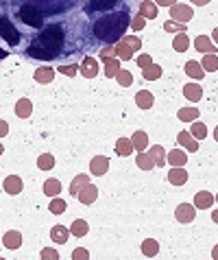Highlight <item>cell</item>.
<instances>
[{
    "mask_svg": "<svg viewBox=\"0 0 218 260\" xmlns=\"http://www.w3.org/2000/svg\"><path fill=\"white\" fill-rule=\"evenodd\" d=\"M126 27H131V16L126 11H113L109 16H103L94 22V35L107 44H116L125 37Z\"/></svg>",
    "mask_w": 218,
    "mask_h": 260,
    "instance_id": "1",
    "label": "cell"
},
{
    "mask_svg": "<svg viewBox=\"0 0 218 260\" xmlns=\"http://www.w3.org/2000/svg\"><path fill=\"white\" fill-rule=\"evenodd\" d=\"M63 42H65V35H63V29L59 27V24H48V27L42 29V33H39V40L35 42V44L39 46V49H44L46 53H50L52 57H59V53L63 50Z\"/></svg>",
    "mask_w": 218,
    "mask_h": 260,
    "instance_id": "2",
    "label": "cell"
},
{
    "mask_svg": "<svg viewBox=\"0 0 218 260\" xmlns=\"http://www.w3.org/2000/svg\"><path fill=\"white\" fill-rule=\"evenodd\" d=\"M17 18H20L22 22H24L26 27H31V29H44L42 11H39L37 7H33V5H22L20 9H17Z\"/></svg>",
    "mask_w": 218,
    "mask_h": 260,
    "instance_id": "3",
    "label": "cell"
},
{
    "mask_svg": "<svg viewBox=\"0 0 218 260\" xmlns=\"http://www.w3.org/2000/svg\"><path fill=\"white\" fill-rule=\"evenodd\" d=\"M0 37H2L9 46L20 44V31L13 27V22L9 18H0Z\"/></svg>",
    "mask_w": 218,
    "mask_h": 260,
    "instance_id": "4",
    "label": "cell"
},
{
    "mask_svg": "<svg viewBox=\"0 0 218 260\" xmlns=\"http://www.w3.org/2000/svg\"><path fill=\"white\" fill-rule=\"evenodd\" d=\"M192 7L190 5H177L174 2L172 7H170V20H174V22H183L187 24V20H192Z\"/></svg>",
    "mask_w": 218,
    "mask_h": 260,
    "instance_id": "5",
    "label": "cell"
},
{
    "mask_svg": "<svg viewBox=\"0 0 218 260\" xmlns=\"http://www.w3.org/2000/svg\"><path fill=\"white\" fill-rule=\"evenodd\" d=\"M174 216H177L179 223H192L196 216V208L190 206V203H179L177 210H174Z\"/></svg>",
    "mask_w": 218,
    "mask_h": 260,
    "instance_id": "6",
    "label": "cell"
},
{
    "mask_svg": "<svg viewBox=\"0 0 218 260\" xmlns=\"http://www.w3.org/2000/svg\"><path fill=\"white\" fill-rule=\"evenodd\" d=\"M78 201L83 203V206H90V203H94L96 199H98V188H96L94 184H85L81 190H78Z\"/></svg>",
    "mask_w": 218,
    "mask_h": 260,
    "instance_id": "7",
    "label": "cell"
},
{
    "mask_svg": "<svg viewBox=\"0 0 218 260\" xmlns=\"http://www.w3.org/2000/svg\"><path fill=\"white\" fill-rule=\"evenodd\" d=\"M90 168H92V175H96V177L105 175V173L109 171V158H105V155H96V158H92Z\"/></svg>",
    "mask_w": 218,
    "mask_h": 260,
    "instance_id": "8",
    "label": "cell"
},
{
    "mask_svg": "<svg viewBox=\"0 0 218 260\" xmlns=\"http://www.w3.org/2000/svg\"><path fill=\"white\" fill-rule=\"evenodd\" d=\"M22 188H24V184H22V177H17V175L4 177V193H7V195H20Z\"/></svg>",
    "mask_w": 218,
    "mask_h": 260,
    "instance_id": "9",
    "label": "cell"
},
{
    "mask_svg": "<svg viewBox=\"0 0 218 260\" xmlns=\"http://www.w3.org/2000/svg\"><path fill=\"white\" fill-rule=\"evenodd\" d=\"M214 206V195L207 193V190H201V193L194 195V208L199 210H209Z\"/></svg>",
    "mask_w": 218,
    "mask_h": 260,
    "instance_id": "10",
    "label": "cell"
},
{
    "mask_svg": "<svg viewBox=\"0 0 218 260\" xmlns=\"http://www.w3.org/2000/svg\"><path fill=\"white\" fill-rule=\"evenodd\" d=\"M2 245L7 247V249H17V247H22V234L17 232V229H9V232H4Z\"/></svg>",
    "mask_w": 218,
    "mask_h": 260,
    "instance_id": "11",
    "label": "cell"
},
{
    "mask_svg": "<svg viewBox=\"0 0 218 260\" xmlns=\"http://www.w3.org/2000/svg\"><path fill=\"white\" fill-rule=\"evenodd\" d=\"M183 97H186L187 101L196 103V101L203 98V88H201L199 83H186L183 85Z\"/></svg>",
    "mask_w": 218,
    "mask_h": 260,
    "instance_id": "12",
    "label": "cell"
},
{
    "mask_svg": "<svg viewBox=\"0 0 218 260\" xmlns=\"http://www.w3.org/2000/svg\"><path fill=\"white\" fill-rule=\"evenodd\" d=\"M78 70H81V75H83V77H87V79H94V77L98 75V64H96V59L85 57Z\"/></svg>",
    "mask_w": 218,
    "mask_h": 260,
    "instance_id": "13",
    "label": "cell"
},
{
    "mask_svg": "<svg viewBox=\"0 0 218 260\" xmlns=\"http://www.w3.org/2000/svg\"><path fill=\"white\" fill-rule=\"evenodd\" d=\"M153 103H155V98H153V94L148 92V90H140V92L135 94V105H138L140 110H151Z\"/></svg>",
    "mask_w": 218,
    "mask_h": 260,
    "instance_id": "14",
    "label": "cell"
},
{
    "mask_svg": "<svg viewBox=\"0 0 218 260\" xmlns=\"http://www.w3.org/2000/svg\"><path fill=\"white\" fill-rule=\"evenodd\" d=\"M168 181L172 186H183L187 181V173L183 171V166H172V171L168 173Z\"/></svg>",
    "mask_w": 218,
    "mask_h": 260,
    "instance_id": "15",
    "label": "cell"
},
{
    "mask_svg": "<svg viewBox=\"0 0 218 260\" xmlns=\"http://www.w3.org/2000/svg\"><path fill=\"white\" fill-rule=\"evenodd\" d=\"M120 0H90L87 5V11H109L118 5Z\"/></svg>",
    "mask_w": 218,
    "mask_h": 260,
    "instance_id": "16",
    "label": "cell"
},
{
    "mask_svg": "<svg viewBox=\"0 0 218 260\" xmlns=\"http://www.w3.org/2000/svg\"><path fill=\"white\" fill-rule=\"evenodd\" d=\"M194 46H196V50H199V53H205V55H207V53H216V44H214L207 35H199V37H196Z\"/></svg>",
    "mask_w": 218,
    "mask_h": 260,
    "instance_id": "17",
    "label": "cell"
},
{
    "mask_svg": "<svg viewBox=\"0 0 218 260\" xmlns=\"http://www.w3.org/2000/svg\"><path fill=\"white\" fill-rule=\"evenodd\" d=\"M166 162H170L172 166H186L187 155L183 153L181 149H172V151H168V153H166Z\"/></svg>",
    "mask_w": 218,
    "mask_h": 260,
    "instance_id": "18",
    "label": "cell"
},
{
    "mask_svg": "<svg viewBox=\"0 0 218 260\" xmlns=\"http://www.w3.org/2000/svg\"><path fill=\"white\" fill-rule=\"evenodd\" d=\"M177 142H179L181 146H186L187 151H199V142H196V138H192L190 131H179Z\"/></svg>",
    "mask_w": 218,
    "mask_h": 260,
    "instance_id": "19",
    "label": "cell"
},
{
    "mask_svg": "<svg viewBox=\"0 0 218 260\" xmlns=\"http://www.w3.org/2000/svg\"><path fill=\"white\" fill-rule=\"evenodd\" d=\"M116 153L120 155V158H126V155L133 153V142H131V138H118Z\"/></svg>",
    "mask_w": 218,
    "mask_h": 260,
    "instance_id": "20",
    "label": "cell"
},
{
    "mask_svg": "<svg viewBox=\"0 0 218 260\" xmlns=\"http://www.w3.org/2000/svg\"><path fill=\"white\" fill-rule=\"evenodd\" d=\"M186 75L192 77V79H196V81H201L205 77V70L199 62H187L186 64Z\"/></svg>",
    "mask_w": 218,
    "mask_h": 260,
    "instance_id": "21",
    "label": "cell"
},
{
    "mask_svg": "<svg viewBox=\"0 0 218 260\" xmlns=\"http://www.w3.org/2000/svg\"><path fill=\"white\" fill-rule=\"evenodd\" d=\"M16 114L20 116V118H29V116L33 114V103H31L29 98H20V101L16 103Z\"/></svg>",
    "mask_w": 218,
    "mask_h": 260,
    "instance_id": "22",
    "label": "cell"
},
{
    "mask_svg": "<svg viewBox=\"0 0 218 260\" xmlns=\"http://www.w3.org/2000/svg\"><path fill=\"white\" fill-rule=\"evenodd\" d=\"M148 155L153 158L155 166H164V164H166V151H164V146H161V145L151 146V149H148Z\"/></svg>",
    "mask_w": 218,
    "mask_h": 260,
    "instance_id": "23",
    "label": "cell"
},
{
    "mask_svg": "<svg viewBox=\"0 0 218 260\" xmlns=\"http://www.w3.org/2000/svg\"><path fill=\"white\" fill-rule=\"evenodd\" d=\"M68 236H70V229L63 228V225H55V228L50 229V238L55 243H59V245H63V243L68 241Z\"/></svg>",
    "mask_w": 218,
    "mask_h": 260,
    "instance_id": "24",
    "label": "cell"
},
{
    "mask_svg": "<svg viewBox=\"0 0 218 260\" xmlns=\"http://www.w3.org/2000/svg\"><path fill=\"white\" fill-rule=\"evenodd\" d=\"M140 14L146 20H155L157 18V5L151 2V0H144V2H140Z\"/></svg>",
    "mask_w": 218,
    "mask_h": 260,
    "instance_id": "25",
    "label": "cell"
},
{
    "mask_svg": "<svg viewBox=\"0 0 218 260\" xmlns=\"http://www.w3.org/2000/svg\"><path fill=\"white\" fill-rule=\"evenodd\" d=\"M55 72L57 70H52V68H37L33 77L37 83H50V81L55 79Z\"/></svg>",
    "mask_w": 218,
    "mask_h": 260,
    "instance_id": "26",
    "label": "cell"
},
{
    "mask_svg": "<svg viewBox=\"0 0 218 260\" xmlns=\"http://www.w3.org/2000/svg\"><path fill=\"white\" fill-rule=\"evenodd\" d=\"M131 142H133V149L138 151H144L148 146V136H146V131H135L133 136H131Z\"/></svg>",
    "mask_w": 218,
    "mask_h": 260,
    "instance_id": "27",
    "label": "cell"
},
{
    "mask_svg": "<svg viewBox=\"0 0 218 260\" xmlns=\"http://www.w3.org/2000/svg\"><path fill=\"white\" fill-rule=\"evenodd\" d=\"M179 120H183V123H194V120H199V107H181V110H179Z\"/></svg>",
    "mask_w": 218,
    "mask_h": 260,
    "instance_id": "28",
    "label": "cell"
},
{
    "mask_svg": "<svg viewBox=\"0 0 218 260\" xmlns=\"http://www.w3.org/2000/svg\"><path fill=\"white\" fill-rule=\"evenodd\" d=\"M201 66H203L205 72H216L218 70V55L216 53H207L203 57V62H201Z\"/></svg>",
    "mask_w": 218,
    "mask_h": 260,
    "instance_id": "29",
    "label": "cell"
},
{
    "mask_svg": "<svg viewBox=\"0 0 218 260\" xmlns=\"http://www.w3.org/2000/svg\"><path fill=\"white\" fill-rule=\"evenodd\" d=\"M187 46H190V40H187L186 33H177V35L172 37V49L177 50V53H186Z\"/></svg>",
    "mask_w": 218,
    "mask_h": 260,
    "instance_id": "30",
    "label": "cell"
},
{
    "mask_svg": "<svg viewBox=\"0 0 218 260\" xmlns=\"http://www.w3.org/2000/svg\"><path fill=\"white\" fill-rule=\"evenodd\" d=\"M61 193V181L59 179H46L44 181V195H48V197H57V195Z\"/></svg>",
    "mask_w": 218,
    "mask_h": 260,
    "instance_id": "31",
    "label": "cell"
},
{
    "mask_svg": "<svg viewBox=\"0 0 218 260\" xmlns=\"http://www.w3.org/2000/svg\"><path fill=\"white\" fill-rule=\"evenodd\" d=\"M87 229H90V225H87V221H83V219L72 221V225H70V234H74V236H78V238L85 236Z\"/></svg>",
    "mask_w": 218,
    "mask_h": 260,
    "instance_id": "32",
    "label": "cell"
},
{
    "mask_svg": "<svg viewBox=\"0 0 218 260\" xmlns=\"http://www.w3.org/2000/svg\"><path fill=\"white\" fill-rule=\"evenodd\" d=\"M135 164H138L142 171H151V168H155V162H153V158L148 153H144V151H140L138 158H135Z\"/></svg>",
    "mask_w": 218,
    "mask_h": 260,
    "instance_id": "33",
    "label": "cell"
},
{
    "mask_svg": "<svg viewBox=\"0 0 218 260\" xmlns=\"http://www.w3.org/2000/svg\"><path fill=\"white\" fill-rule=\"evenodd\" d=\"M133 53H135V50L131 49V46L126 44V42H122V40H120V42H116V55H118L120 59H126V62H129V59L133 57Z\"/></svg>",
    "mask_w": 218,
    "mask_h": 260,
    "instance_id": "34",
    "label": "cell"
},
{
    "mask_svg": "<svg viewBox=\"0 0 218 260\" xmlns=\"http://www.w3.org/2000/svg\"><path fill=\"white\" fill-rule=\"evenodd\" d=\"M157 251H159V243L155 241V238H146V241L142 243V254L144 256H157Z\"/></svg>",
    "mask_w": 218,
    "mask_h": 260,
    "instance_id": "35",
    "label": "cell"
},
{
    "mask_svg": "<svg viewBox=\"0 0 218 260\" xmlns=\"http://www.w3.org/2000/svg\"><path fill=\"white\" fill-rule=\"evenodd\" d=\"M161 72H164V70H161V66H157V64H151L148 68H144L142 77H144L146 81H157V79L161 77Z\"/></svg>",
    "mask_w": 218,
    "mask_h": 260,
    "instance_id": "36",
    "label": "cell"
},
{
    "mask_svg": "<svg viewBox=\"0 0 218 260\" xmlns=\"http://www.w3.org/2000/svg\"><path fill=\"white\" fill-rule=\"evenodd\" d=\"M118 70H120V62H118L116 57H111V59H107V62H105V77H107V79L116 77Z\"/></svg>",
    "mask_w": 218,
    "mask_h": 260,
    "instance_id": "37",
    "label": "cell"
},
{
    "mask_svg": "<svg viewBox=\"0 0 218 260\" xmlns=\"http://www.w3.org/2000/svg\"><path fill=\"white\" fill-rule=\"evenodd\" d=\"M190 133H192V138H196V140H203V138L207 136V127H205L203 123H199V120H194V123L190 125Z\"/></svg>",
    "mask_w": 218,
    "mask_h": 260,
    "instance_id": "38",
    "label": "cell"
},
{
    "mask_svg": "<svg viewBox=\"0 0 218 260\" xmlns=\"http://www.w3.org/2000/svg\"><path fill=\"white\" fill-rule=\"evenodd\" d=\"M85 184H90V177L87 175H77L72 179V184H70V195H78V190H81Z\"/></svg>",
    "mask_w": 218,
    "mask_h": 260,
    "instance_id": "39",
    "label": "cell"
},
{
    "mask_svg": "<svg viewBox=\"0 0 218 260\" xmlns=\"http://www.w3.org/2000/svg\"><path fill=\"white\" fill-rule=\"evenodd\" d=\"M37 166H39V171H50V168L55 166V158H52L50 153H42L37 158Z\"/></svg>",
    "mask_w": 218,
    "mask_h": 260,
    "instance_id": "40",
    "label": "cell"
},
{
    "mask_svg": "<svg viewBox=\"0 0 218 260\" xmlns=\"http://www.w3.org/2000/svg\"><path fill=\"white\" fill-rule=\"evenodd\" d=\"M164 31H166V33H186V31H187V24L174 22V20H168V22H164Z\"/></svg>",
    "mask_w": 218,
    "mask_h": 260,
    "instance_id": "41",
    "label": "cell"
},
{
    "mask_svg": "<svg viewBox=\"0 0 218 260\" xmlns=\"http://www.w3.org/2000/svg\"><path fill=\"white\" fill-rule=\"evenodd\" d=\"M65 201L63 199H59V197H52V201H50V206H48V210L52 212V214H63L65 212Z\"/></svg>",
    "mask_w": 218,
    "mask_h": 260,
    "instance_id": "42",
    "label": "cell"
},
{
    "mask_svg": "<svg viewBox=\"0 0 218 260\" xmlns=\"http://www.w3.org/2000/svg\"><path fill=\"white\" fill-rule=\"evenodd\" d=\"M116 79H118V83L122 85V88H129L131 83H133V75H131L129 70H118V75H116Z\"/></svg>",
    "mask_w": 218,
    "mask_h": 260,
    "instance_id": "43",
    "label": "cell"
},
{
    "mask_svg": "<svg viewBox=\"0 0 218 260\" xmlns=\"http://www.w3.org/2000/svg\"><path fill=\"white\" fill-rule=\"evenodd\" d=\"M57 72H61V75H65V77H74L78 72V66L77 64H65V66L57 68Z\"/></svg>",
    "mask_w": 218,
    "mask_h": 260,
    "instance_id": "44",
    "label": "cell"
},
{
    "mask_svg": "<svg viewBox=\"0 0 218 260\" xmlns=\"http://www.w3.org/2000/svg\"><path fill=\"white\" fill-rule=\"evenodd\" d=\"M113 55H116V46H113V44H107V46H105V49H100L98 57L103 59V62H107V59H111Z\"/></svg>",
    "mask_w": 218,
    "mask_h": 260,
    "instance_id": "45",
    "label": "cell"
},
{
    "mask_svg": "<svg viewBox=\"0 0 218 260\" xmlns=\"http://www.w3.org/2000/svg\"><path fill=\"white\" fill-rule=\"evenodd\" d=\"M122 42H126V44H129L133 50H140V49H142V40H140V37H135V35H126V37H122Z\"/></svg>",
    "mask_w": 218,
    "mask_h": 260,
    "instance_id": "46",
    "label": "cell"
},
{
    "mask_svg": "<svg viewBox=\"0 0 218 260\" xmlns=\"http://www.w3.org/2000/svg\"><path fill=\"white\" fill-rule=\"evenodd\" d=\"M144 24H146V18H144L142 14H138L135 18H131V29H133V31H140V29H144Z\"/></svg>",
    "mask_w": 218,
    "mask_h": 260,
    "instance_id": "47",
    "label": "cell"
},
{
    "mask_svg": "<svg viewBox=\"0 0 218 260\" xmlns=\"http://www.w3.org/2000/svg\"><path fill=\"white\" fill-rule=\"evenodd\" d=\"M151 64H153L151 55H140V57H138V66L142 68V70H144V68H148V66H151Z\"/></svg>",
    "mask_w": 218,
    "mask_h": 260,
    "instance_id": "48",
    "label": "cell"
},
{
    "mask_svg": "<svg viewBox=\"0 0 218 260\" xmlns=\"http://www.w3.org/2000/svg\"><path fill=\"white\" fill-rule=\"evenodd\" d=\"M72 258L74 260H85V258H90V254H87V249H74Z\"/></svg>",
    "mask_w": 218,
    "mask_h": 260,
    "instance_id": "49",
    "label": "cell"
},
{
    "mask_svg": "<svg viewBox=\"0 0 218 260\" xmlns=\"http://www.w3.org/2000/svg\"><path fill=\"white\" fill-rule=\"evenodd\" d=\"M42 258H59V251H57V249H44L42 251Z\"/></svg>",
    "mask_w": 218,
    "mask_h": 260,
    "instance_id": "50",
    "label": "cell"
},
{
    "mask_svg": "<svg viewBox=\"0 0 218 260\" xmlns=\"http://www.w3.org/2000/svg\"><path fill=\"white\" fill-rule=\"evenodd\" d=\"M7 133H9V123H7V120L0 118V138H4Z\"/></svg>",
    "mask_w": 218,
    "mask_h": 260,
    "instance_id": "51",
    "label": "cell"
},
{
    "mask_svg": "<svg viewBox=\"0 0 218 260\" xmlns=\"http://www.w3.org/2000/svg\"><path fill=\"white\" fill-rule=\"evenodd\" d=\"M177 0H155V5H161V7H172Z\"/></svg>",
    "mask_w": 218,
    "mask_h": 260,
    "instance_id": "52",
    "label": "cell"
},
{
    "mask_svg": "<svg viewBox=\"0 0 218 260\" xmlns=\"http://www.w3.org/2000/svg\"><path fill=\"white\" fill-rule=\"evenodd\" d=\"M190 2H194V5L203 7V5H209V2H212V0H190Z\"/></svg>",
    "mask_w": 218,
    "mask_h": 260,
    "instance_id": "53",
    "label": "cell"
},
{
    "mask_svg": "<svg viewBox=\"0 0 218 260\" xmlns=\"http://www.w3.org/2000/svg\"><path fill=\"white\" fill-rule=\"evenodd\" d=\"M212 37H214V44L218 46V29H214V35Z\"/></svg>",
    "mask_w": 218,
    "mask_h": 260,
    "instance_id": "54",
    "label": "cell"
},
{
    "mask_svg": "<svg viewBox=\"0 0 218 260\" xmlns=\"http://www.w3.org/2000/svg\"><path fill=\"white\" fill-rule=\"evenodd\" d=\"M212 258H216V260H218V245L212 249Z\"/></svg>",
    "mask_w": 218,
    "mask_h": 260,
    "instance_id": "55",
    "label": "cell"
},
{
    "mask_svg": "<svg viewBox=\"0 0 218 260\" xmlns=\"http://www.w3.org/2000/svg\"><path fill=\"white\" fill-rule=\"evenodd\" d=\"M212 219H214V223H218V210L212 212Z\"/></svg>",
    "mask_w": 218,
    "mask_h": 260,
    "instance_id": "56",
    "label": "cell"
},
{
    "mask_svg": "<svg viewBox=\"0 0 218 260\" xmlns=\"http://www.w3.org/2000/svg\"><path fill=\"white\" fill-rule=\"evenodd\" d=\"M7 55H9L7 50H4V49H0V59H4V57H7Z\"/></svg>",
    "mask_w": 218,
    "mask_h": 260,
    "instance_id": "57",
    "label": "cell"
},
{
    "mask_svg": "<svg viewBox=\"0 0 218 260\" xmlns=\"http://www.w3.org/2000/svg\"><path fill=\"white\" fill-rule=\"evenodd\" d=\"M214 140H216V142H218V127H216V129H214Z\"/></svg>",
    "mask_w": 218,
    "mask_h": 260,
    "instance_id": "58",
    "label": "cell"
},
{
    "mask_svg": "<svg viewBox=\"0 0 218 260\" xmlns=\"http://www.w3.org/2000/svg\"><path fill=\"white\" fill-rule=\"evenodd\" d=\"M2 151H4V146H2V142H0V155H2Z\"/></svg>",
    "mask_w": 218,
    "mask_h": 260,
    "instance_id": "59",
    "label": "cell"
},
{
    "mask_svg": "<svg viewBox=\"0 0 218 260\" xmlns=\"http://www.w3.org/2000/svg\"><path fill=\"white\" fill-rule=\"evenodd\" d=\"M216 201H218V195H216Z\"/></svg>",
    "mask_w": 218,
    "mask_h": 260,
    "instance_id": "60",
    "label": "cell"
}]
</instances>
